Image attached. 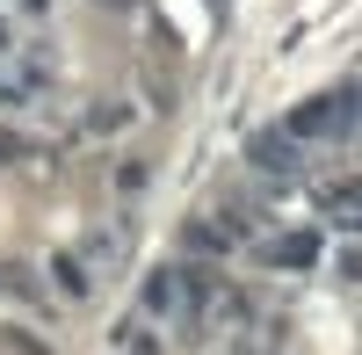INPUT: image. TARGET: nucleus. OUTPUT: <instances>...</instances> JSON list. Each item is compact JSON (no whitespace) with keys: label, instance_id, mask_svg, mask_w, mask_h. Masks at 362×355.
Masks as SVG:
<instances>
[{"label":"nucleus","instance_id":"nucleus-1","mask_svg":"<svg viewBox=\"0 0 362 355\" xmlns=\"http://www.w3.org/2000/svg\"><path fill=\"white\" fill-rule=\"evenodd\" d=\"M341 131H355V102L348 95H319L312 109L290 116V138H341Z\"/></svg>","mask_w":362,"mask_h":355},{"label":"nucleus","instance_id":"nucleus-2","mask_svg":"<svg viewBox=\"0 0 362 355\" xmlns=\"http://www.w3.org/2000/svg\"><path fill=\"white\" fill-rule=\"evenodd\" d=\"M145 305H153V312H189V269L153 276V283H145Z\"/></svg>","mask_w":362,"mask_h":355},{"label":"nucleus","instance_id":"nucleus-3","mask_svg":"<svg viewBox=\"0 0 362 355\" xmlns=\"http://www.w3.org/2000/svg\"><path fill=\"white\" fill-rule=\"evenodd\" d=\"M254 167H268V174H297V138L283 131H268V138H254Z\"/></svg>","mask_w":362,"mask_h":355},{"label":"nucleus","instance_id":"nucleus-4","mask_svg":"<svg viewBox=\"0 0 362 355\" xmlns=\"http://www.w3.org/2000/svg\"><path fill=\"white\" fill-rule=\"evenodd\" d=\"M268 254H276L283 269H312V261H319V240H312V232H297V240H283V247H268Z\"/></svg>","mask_w":362,"mask_h":355}]
</instances>
